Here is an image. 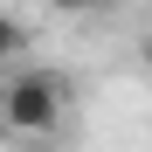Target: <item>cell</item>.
I'll use <instances>...</instances> for the list:
<instances>
[{"label": "cell", "instance_id": "cell-1", "mask_svg": "<svg viewBox=\"0 0 152 152\" xmlns=\"http://www.w3.org/2000/svg\"><path fill=\"white\" fill-rule=\"evenodd\" d=\"M62 83H56V69H21L0 83V118H7V132L21 138H42V132H56L62 124Z\"/></svg>", "mask_w": 152, "mask_h": 152}, {"label": "cell", "instance_id": "cell-2", "mask_svg": "<svg viewBox=\"0 0 152 152\" xmlns=\"http://www.w3.org/2000/svg\"><path fill=\"white\" fill-rule=\"evenodd\" d=\"M28 56V28H21V14H0V69H14Z\"/></svg>", "mask_w": 152, "mask_h": 152}, {"label": "cell", "instance_id": "cell-3", "mask_svg": "<svg viewBox=\"0 0 152 152\" xmlns=\"http://www.w3.org/2000/svg\"><path fill=\"white\" fill-rule=\"evenodd\" d=\"M48 7H56V14H69V21H83V14H104L111 0H48Z\"/></svg>", "mask_w": 152, "mask_h": 152}, {"label": "cell", "instance_id": "cell-4", "mask_svg": "<svg viewBox=\"0 0 152 152\" xmlns=\"http://www.w3.org/2000/svg\"><path fill=\"white\" fill-rule=\"evenodd\" d=\"M138 56H145V69H152V35H145V42H138Z\"/></svg>", "mask_w": 152, "mask_h": 152}, {"label": "cell", "instance_id": "cell-5", "mask_svg": "<svg viewBox=\"0 0 152 152\" xmlns=\"http://www.w3.org/2000/svg\"><path fill=\"white\" fill-rule=\"evenodd\" d=\"M0 138H7V118H0Z\"/></svg>", "mask_w": 152, "mask_h": 152}]
</instances>
